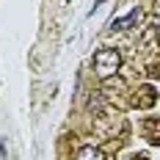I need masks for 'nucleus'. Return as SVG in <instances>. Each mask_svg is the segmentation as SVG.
Segmentation results:
<instances>
[{
	"label": "nucleus",
	"mask_w": 160,
	"mask_h": 160,
	"mask_svg": "<svg viewBox=\"0 0 160 160\" xmlns=\"http://www.w3.org/2000/svg\"><path fill=\"white\" fill-rule=\"evenodd\" d=\"M119 64H122V55L111 47H102V50L94 52V69H97L99 78H111L113 72L119 69Z\"/></svg>",
	"instance_id": "nucleus-1"
},
{
	"label": "nucleus",
	"mask_w": 160,
	"mask_h": 160,
	"mask_svg": "<svg viewBox=\"0 0 160 160\" xmlns=\"http://www.w3.org/2000/svg\"><path fill=\"white\" fill-rule=\"evenodd\" d=\"M141 22V8H132L127 17H119V19H113L111 22V31H127L132 25H138Z\"/></svg>",
	"instance_id": "nucleus-2"
},
{
	"label": "nucleus",
	"mask_w": 160,
	"mask_h": 160,
	"mask_svg": "<svg viewBox=\"0 0 160 160\" xmlns=\"http://www.w3.org/2000/svg\"><path fill=\"white\" fill-rule=\"evenodd\" d=\"M78 160H105V155H102L97 146H83L78 152Z\"/></svg>",
	"instance_id": "nucleus-3"
},
{
	"label": "nucleus",
	"mask_w": 160,
	"mask_h": 160,
	"mask_svg": "<svg viewBox=\"0 0 160 160\" xmlns=\"http://www.w3.org/2000/svg\"><path fill=\"white\" fill-rule=\"evenodd\" d=\"M6 158V146H3V141H0V160Z\"/></svg>",
	"instance_id": "nucleus-4"
},
{
	"label": "nucleus",
	"mask_w": 160,
	"mask_h": 160,
	"mask_svg": "<svg viewBox=\"0 0 160 160\" xmlns=\"http://www.w3.org/2000/svg\"><path fill=\"white\" fill-rule=\"evenodd\" d=\"M102 3H105V0H94V8H99V6H102Z\"/></svg>",
	"instance_id": "nucleus-5"
},
{
	"label": "nucleus",
	"mask_w": 160,
	"mask_h": 160,
	"mask_svg": "<svg viewBox=\"0 0 160 160\" xmlns=\"http://www.w3.org/2000/svg\"><path fill=\"white\" fill-rule=\"evenodd\" d=\"M158 31H160V19H158Z\"/></svg>",
	"instance_id": "nucleus-6"
}]
</instances>
